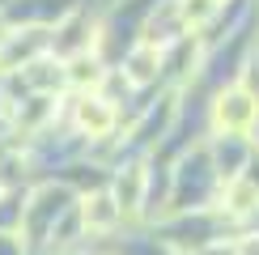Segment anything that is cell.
Here are the masks:
<instances>
[{"mask_svg": "<svg viewBox=\"0 0 259 255\" xmlns=\"http://www.w3.org/2000/svg\"><path fill=\"white\" fill-rule=\"evenodd\" d=\"M47 51H51V30L9 26L5 38H0V77H13V72H21L30 60L47 56Z\"/></svg>", "mask_w": 259, "mask_h": 255, "instance_id": "6da1fadb", "label": "cell"}, {"mask_svg": "<svg viewBox=\"0 0 259 255\" xmlns=\"http://www.w3.org/2000/svg\"><path fill=\"white\" fill-rule=\"evenodd\" d=\"M255 115H259V102H255V94L242 90V85L221 90L217 102H212V123L221 128V136H242V132H251Z\"/></svg>", "mask_w": 259, "mask_h": 255, "instance_id": "7a4b0ae2", "label": "cell"}, {"mask_svg": "<svg viewBox=\"0 0 259 255\" xmlns=\"http://www.w3.org/2000/svg\"><path fill=\"white\" fill-rule=\"evenodd\" d=\"M115 123H119V111H115V102L106 94H77V102H72V128L81 136L106 141L115 132Z\"/></svg>", "mask_w": 259, "mask_h": 255, "instance_id": "3957f363", "label": "cell"}, {"mask_svg": "<svg viewBox=\"0 0 259 255\" xmlns=\"http://www.w3.org/2000/svg\"><path fill=\"white\" fill-rule=\"evenodd\" d=\"M77 217H81L85 234H111L123 221V212H119V204H115V196L106 187H94L85 196H77Z\"/></svg>", "mask_w": 259, "mask_h": 255, "instance_id": "277c9868", "label": "cell"}, {"mask_svg": "<svg viewBox=\"0 0 259 255\" xmlns=\"http://www.w3.org/2000/svg\"><path fill=\"white\" fill-rule=\"evenodd\" d=\"M56 94H30L21 106H9V123L17 136H38L42 128L56 119Z\"/></svg>", "mask_w": 259, "mask_h": 255, "instance_id": "5b68a950", "label": "cell"}, {"mask_svg": "<svg viewBox=\"0 0 259 255\" xmlns=\"http://www.w3.org/2000/svg\"><path fill=\"white\" fill-rule=\"evenodd\" d=\"M106 60L98 51H81V56H68L64 60V85H72L77 94H98L106 85Z\"/></svg>", "mask_w": 259, "mask_h": 255, "instance_id": "8992f818", "label": "cell"}, {"mask_svg": "<svg viewBox=\"0 0 259 255\" xmlns=\"http://www.w3.org/2000/svg\"><path fill=\"white\" fill-rule=\"evenodd\" d=\"M115 196V204H119L123 217H132V212H140V204H145V191H149V170L140 162H127L119 166V175H115V183L106 187Z\"/></svg>", "mask_w": 259, "mask_h": 255, "instance_id": "52a82bcc", "label": "cell"}, {"mask_svg": "<svg viewBox=\"0 0 259 255\" xmlns=\"http://www.w3.org/2000/svg\"><path fill=\"white\" fill-rule=\"evenodd\" d=\"M161 60H166V51H157V47H149V42L136 38L132 47H127V56H123V81L136 85V90L153 85L161 77Z\"/></svg>", "mask_w": 259, "mask_h": 255, "instance_id": "ba28073f", "label": "cell"}, {"mask_svg": "<svg viewBox=\"0 0 259 255\" xmlns=\"http://www.w3.org/2000/svg\"><path fill=\"white\" fill-rule=\"evenodd\" d=\"M13 81H21V90H30V94H56L64 85V60L47 51V56L30 60L21 72H13Z\"/></svg>", "mask_w": 259, "mask_h": 255, "instance_id": "9c48e42d", "label": "cell"}, {"mask_svg": "<svg viewBox=\"0 0 259 255\" xmlns=\"http://www.w3.org/2000/svg\"><path fill=\"white\" fill-rule=\"evenodd\" d=\"M221 200H225V208H230V212H251V208H259V183H251L246 175H238V179L225 183Z\"/></svg>", "mask_w": 259, "mask_h": 255, "instance_id": "30bf717a", "label": "cell"}, {"mask_svg": "<svg viewBox=\"0 0 259 255\" xmlns=\"http://www.w3.org/2000/svg\"><path fill=\"white\" fill-rule=\"evenodd\" d=\"M175 5H179V17H183L187 30H204L221 13V0H175Z\"/></svg>", "mask_w": 259, "mask_h": 255, "instance_id": "8fae6325", "label": "cell"}]
</instances>
